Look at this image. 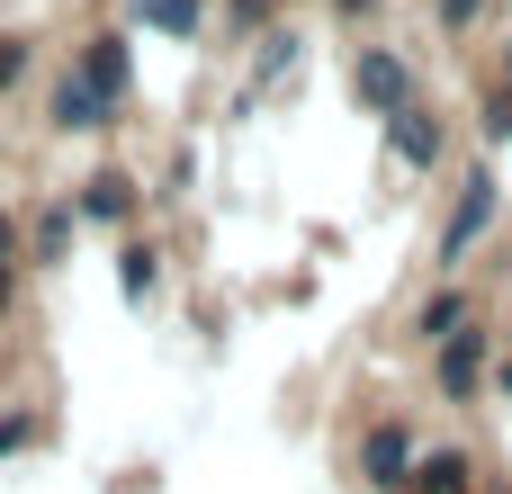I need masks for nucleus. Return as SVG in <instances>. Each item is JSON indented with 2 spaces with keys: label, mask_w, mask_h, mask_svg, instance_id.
Masks as SVG:
<instances>
[{
  "label": "nucleus",
  "mask_w": 512,
  "mask_h": 494,
  "mask_svg": "<svg viewBox=\"0 0 512 494\" xmlns=\"http://www.w3.org/2000/svg\"><path fill=\"white\" fill-rule=\"evenodd\" d=\"M351 99H360L369 117H405V108L423 99V81H414V63H405V54L360 45V63H351Z\"/></svg>",
  "instance_id": "1"
},
{
  "label": "nucleus",
  "mask_w": 512,
  "mask_h": 494,
  "mask_svg": "<svg viewBox=\"0 0 512 494\" xmlns=\"http://www.w3.org/2000/svg\"><path fill=\"white\" fill-rule=\"evenodd\" d=\"M495 207H504V189H495V171L477 162V171L459 180V207H450V225H441V270H459V261L477 252V234L495 225Z\"/></svg>",
  "instance_id": "2"
},
{
  "label": "nucleus",
  "mask_w": 512,
  "mask_h": 494,
  "mask_svg": "<svg viewBox=\"0 0 512 494\" xmlns=\"http://www.w3.org/2000/svg\"><path fill=\"white\" fill-rule=\"evenodd\" d=\"M486 369H495V333H486V324H468V333L432 342V378H441V396H450V405H477Z\"/></svg>",
  "instance_id": "3"
},
{
  "label": "nucleus",
  "mask_w": 512,
  "mask_h": 494,
  "mask_svg": "<svg viewBox=\"0 0 512 494\" xmlns=\"http://www.w3.org/2000/svg\"><path fill=\"white\" fill-rule=\"evenodd\" d=\"M387 153H396L405 171H441V153H450V126H441V117L414 99L405 117H387Z\"/></svg>",
  "instance_id": "4"
},
{
  "label": "nucleus",
  "mask_w": 512,
  "mask_h": 494,
  "mask_svg": "<svg viewBox=\"0 0 512 494\" xmlns=\"http://www.w3.org/2000/svg\"><path fill=\"white\" fill-rule=\"evenodd\" d=\"M414 459H423V450H414V432H405V423H378V432L360 441V477H369L378 494H405Z\"/></svg>",
  "instance_id": "5"
},
{
  "label": "nucleus",
  "mask_w": 512,
  "mask_h": 494,
  "mask_svg": "<svg viewBox=\"0 0 512 494\" xmlns=\"http://www.w3.org/2000/svg\"><path fill=\"white\" fill-rule=\"evenodd\" d=\"M135 207H144V189H135L126 171H90V180H81V198H72V216H81V225H135Z\"/></svg>",
  "instance_id": "6"
},
{
  "label": "nucleus",
  "mask_w": 512,
  "mask_h": 494,
  "mask_svg": "<svg viewBox=\"0 0 512 494\" xmlns=\"http://www.w3.org/2000/svg\"><path fill=\"white\" fill-rule=\"evenodd\" d=\"M72 72H81V81H90V90H99V99L117 108V99H126V72H135V63H126V36H90Z\"/></svg>",
  "instance_id": "7"
},
{
  "label": "nucleus",
  "mask_w": 512,
  "mask_h": 494,
  "mask_svg": "<svg viewBox=\"0 0 512 494\" xmlns=\"http://www.w3.org/2000/svg\"><path fill=\"white\" fill-rule=\"evenodd\" d=\"M54 126H63V135H99V126H108V99H99L81 72H63V90H54Z\"/></svg>",
  "instance_id": "8"
},
{
  "label": "nucleus",
  "mask_w": 512,
  "mask_h": 494,
  "mask_svg": "<svg viewBox=\"0 0 512 494\" xmlns=\"http://www.w3.org/2000/svg\"><path fill=\"white\" fill-rule=\"evenodd\" d=\"M117 288H126V306L162 297V252H153V243H126V252H117Z\"/></svg>",
  "instance_id": "9"
},
{
  "label": "nucleus",
  "mask_w": 512,
  "mask_h": 494,
  "mask_svg": "<svg viewBox=\"0 0 512 494\" xmlns=\"http://www.w3.org/2000/svg\"><path fill=\"white\" fill-rule=\"evenodd\" d=\"M468 324H477V306H468L459 288L423 297V315H414V333H423V342H450V333H468Z\"/></svg>",
  "instance_id": "10"
},
{
  "label": "nucleus",
  "mask_w": 512,
  "mask_h": 494,
  "mask_svg": "<svg viewBox=\"0 0 512 494\" xmlns=\"http://www.w3.org/2000/svg\"><path fill=\"white\" fill-rule=\"evenodd\" d=\"M135 18H153L162 36H198V0H135Z\"/></svg>",
  "instance_id": "11"
},
{
  "label": "nucleus",
  "mask_w": 512,
  "mask_h": 494,
  "mask_svg": "<svg viewBox=\"0 0 512 494\" xmlns=\"http://www.w3.org/2000/svg\"><path fill=\"white\" fill-rule=\"evenodd\" d=\"M72 225H81V216H72V207H54V216L36 225V261H63V252H72Z\"/></svg>",
  "instance_id": "12"
},
{
  "label": "nucleus",
  "mask_w": 512,
  "mask_h": 494,
  "mask_svg": "<svg viewBox=\"0 0 512 494\" xmlns=\"http://www.w3.org/2000/svg\"><path fill=\"white\" fill-rule=\"evenodd\" d=\"M486 144H512V90H486V117H477Z\"/></svg>",
  "instance_id": "13"
},
{
  "label": "nucleus",
  "mask_w": 512,
  "mask_h": 494,
  "mask_svg": "<svg viewBox=\"0 0 512 494\" xmlns=\"http://www.w3.org/2000/svg\"><path fill=\"white\" fill-rule=\"evenodd\" d=\"M36 432H45L36 414H0V459H18V450H36Z\"/></svg>",
  "instance_id": "14"
},
{
  "label": "nucleus",
  "mask_w": 512,
  "mask_h": 494,
  "mask_svg": "<svg viewBox=\"0 0 512 494\" xmlns=\"http://www.w3.org/2000/svg\"><path fill=\"white\" fill-rule=\"evenodd\" d=\"M18 72H27V36H0V90H9Z\"/></svg>",
  "instance_id": "15"
},
{
  "label": "nucleus",
  "mask_w": 512,
  "mask_h": 494,
  "mask_svg": "<svg viewBox=\"0 0 512 494\" xmlns=\"http://www.w3.org/2000/svg\"><path fill=\"white\" fill-rule=\"evenodd\" d=\"M432 9H441V27H468V18H477L486 0H432Z\"/></svg>",
  "instance_id": "16"
},
{
  "label": "nucleus",
  "mask_w": 512,
  "mask_h": 494,
  "mask_svg": "<svg viewBox=\"0 0 512 494\" xmlns=\"http://www.w3.org/2000/svg\"><path fill=\"white\" fill-rule=\"evenodd\" d=\"M9 252H18V225H9V216H0V270H9Z\"/></svg>",
  "instance_id": "17"
},
{
  "label": "nucleus",
  "mask_w": 512,
  "mask_h": 494,
  "mask_svg": "<svg viewBox=\"0 0 512 494\" xmlns=\"http://www.w3.org/2000/svg\"><path fill=\"white\" fill-rule=\"evenodd\" d=\"M333 9H342V18H369V9H378V0H333Z\"/></svg>",
  "instance_id": "18"
},
{
  "label": "nucleus",
  "mask_w": 512,
  "mask_h": 494,
  "mask_svg": "<svg viewBox=\"0 0 512 494\" xmlns=\"http://www.w3.org/2000/svg\"><path fill=\"white\" fill-rule=\"evenodd\" d=\"M0 315H9V270H0Z\"/></svg>",
  "instance_id": "19"
}]
</instances>
